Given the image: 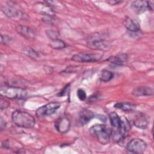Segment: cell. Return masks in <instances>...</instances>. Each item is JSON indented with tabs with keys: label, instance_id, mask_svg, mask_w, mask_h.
<instances>
[{
	"label": "cell",
	"instance_id": "6",
	"mask_svg": "<svg viewBox=\"0 0 154 154\" xmlns=\"http://www.w3.org/2000/svg\"><path fill=\"white\" fill-rule=\"evenodd\" d=\"M60 107L58 102H51L38 108L35 112L36 115L39 117L49 116L54 113Z\"/></svg>",
	"mask_w": 154,
	"mask_h": 154
},
{
	"label": "cell",
	"instance_id": "5",
	"mask_svg": "<svg viewBox=\"0 0 154 154\" xmlns=\"http://www.w3.org/2000/svg\"><path fill=\"white\" fill-rule=\"evenodd\" d=\"M146 147V142L142 139L134 138L127 144L126 149L130 152L140 154L145 151Z\"/></svg>",
	"mask_w": 154,
	"mask_h": 154
},
{
	"label": "cell",
	"instance_id": "8",
	"mask_svg": "<svg viewBox=\"0 0 154 154\" xmlns=\"http://www.w3.org/2000/svg\"><path fill=\"white\" fill-rule=\"evenodd\" d=\"M94 113L88 109H83L79 112L78 115L76 122L77 125L79 126H84L89 122L93 117Z\"/></svg>",
	"mask_w": 154,
	"mask_h": 154
},
{
	"label": "cell",
	"instance_id": "24",
	"mask_svg": "<svg viewBox=\"0 0 154 154\" xmlns=\"http://www.w3.org/2000/svg\"><path fill=\"white\" fill-rule=\"evenodd\" d=\"M8 105H9V103L7 100H5L4 103H3V99H2V98L1 99V109H3V108H5L8 107Z\"/></svg>",
	"mask_w": 154,
	"mask_h": 154
},
{
	"label": "cell",
	"instance_id": "2",
	"mask_svg": "<svg viewBox=\"0 0 154 154\" xmlns=\"http://www.w3.org/2000/svg\"><path fill=\"white\" fill-rule=\"evenodd\" d=\"M90 132L102 144L105 145L109 142L111 137V130L105 125H94L90 128Z\"/></svg>",
	"mask_w": 154,
	"mask_h": 154
},
{
	"label": "cell",
	"instance_id": "13",
	"mask_svg": "<svg viewBox=\"0 0 154 154\" xmlns=\"http://www.w3.org/2000/svg\"><path fill=\"white\" fill-rule=\"evenodd\" d=\"M124 26L129 31L131 32H137L140 29V23L135 19L126 17L123 20Z\"/></svg>",
	"mask_w": 154,
	"mask_h": 154
},
{
	"label": "cell",
	"instance_id": "15",
	"mask_svg": "<svg viewBox=\"0 0 154 154\" xmlns=\"http://www.w3.org/2000/svg\"><path fill=\"white\" fill-rule=\"evenodd\" d=\"M152 88L147 87H138L132 90V94L135 96H146L152 95Z\"/></svg>",
	"mask_w": 154,
	"mask_h": 154
},
{
	"label": "cell",
	"instance_id": "1",
	"mask_svg": "<svg viewBox=\"0 0 154 154\" xmlns=\"http://www.w3.org/2000/svg\"><path fill=\"white\" fill-rule=\"evenodd\" d=\"M11 119L13 123L18 127L31 128L35 123V119L28 112L22 110H16L12 113Z\"/></svg>",
	"mask_w": 154,
	"mask_h": 154
},
{
	"label": "cell",
	"instance_id": "3",
	"mask_svg": "<svg viewBox=\"0 0 154 154\" xmlns=\"http://www.w3.org/2000/svg\"><path fill=\"white\" fill-rule=\"evenodd\" d=\"M87 45L90 48L97 50H106L109 48L106 35L98 32L93 34L87 38Z\"/></svg>",
	"mask_w": 154,
	"mask_h": 154
},
{
	"label": "cell",
	"instance_id": "14",
	"mask_svg": "<svg viewBox=\"0 0 154 154\" xmlns=\"http://www.w3.org/2000/svg\"><path fill=\"white\" fill-rule=\"evenodd\" d=\"M131 8L137 14H141L144 12L147 8V1H135L131 4Z\"/></svg>",
	"mask_w": 154,
	"mask_h": 154
},
{
	"label": "cell",
	"instance_id": "17",
	"mask_svg": "<svg viewBox=\"0 0 154 154\" xmlns=\"http://www.w3.org/2000/svg\"><path fill=\"white\" fill-rule=\"evenodd\" d=\"M114 107L125 112L132 111L135 108V105L129 102H118L114 105Z\"/></svg>",
	"mask_w": 154,
	"mask_h": 154
},
{
	"label": "cell",
	"instance_id": "25",
	"mask_svg": "<svg viewBox=\"0 0 154 154\" xmlns=\"http://www.w3.org/2000/svg\"><path fill=\"white\" fill-rule=\"evenodd\" d=\"M68 88H69V84L67 85L66 86H65V87L60 91V93L58 94V96H63L65 94V93H66V92L68 90Z\"/></svg>",
	"mask_w": 154,
	"mask_h": 154
},
{
	"label": "cell",
	"instance_id": "10",
	"mask_svg": "<svg viewBox=\"0 0 154 154\" xmlns=\"http://www.w3.org/2000/svg\"><path fill=\"white\" fill-rule=\"evenodd\" d=\"M16 29L20 35L26 39L31 40L35 38V32L30 27L19 25L16 26Z\"/></svg>",
	"mask_w": 154,
	"mask_h": 154
},
{
	"label": "cell",
	"instance_id": "9",
	"mask_svg": "<svg viewBox=\"0 0 154 154\" xmlns=\"http://www.w3.org/2000/svg\"><path fill=\"white\" fill-rule=\"evenodd\" d=\"M133 122L137 128L142 129L147 128L149 125V120L147 117L144 114L141 112H138L134 116Z\"/></svg>",
	"mask_w": 154,
	"mask_h": 154
},
{
	"label": "cell",
	"instance_id": "19",
	"mask_svg": "<svg viewBox=\"0 0 154 154\" xmlns=\"http://www.w3.org/2000/svg\"><path fill=\"white\" fill-rule=\"evenodd\" d=\"M50 45L52 48L54 49H63L66 47L65 43L60 38H57L52 40Z\"/></svg>",
	"mask_w": 154,
	"mask_h": 154
},
{
	"label": "cell",
	"instance_id": "4",
	"mask_svg": "<svg viewBox=\"0 0 154 154\" xmlns=\"http://www.w3.org/2000/svg\"><path fill=\"white\" fill-rule=\"evenodd\" d=\"M0 94L1 96L14 99H21L26 97V91L22 88L14 86H3L1 87Z\"/></svg>",
	"mask_w": 154,
	"mask_h": 154
},
{
	"label": "cell",
	"instance_id": "26",
	"mask_svg": "<svg viewBox=\"0 0 154 154\" xmlns=\"http://www.w3.org/2000/svg\"><path fill=\"white\" fill-rule=\"evenodd\" d=\"M147 8L153 10V2L152 1H147Z\"/></svg>",
	"mask_w": 154,
	"mask_h": 154
},
{
	"label": "cell",
	"instance_id": "11",
	"mask_svg": "<svg viewBox=\"0 0 154 154\" xmlns=\"http://www.w3.org/2000/svg\"><path fill=\"white\" fill-rule=\"evenodd\" d=\"M56 129L61 133H66L69 131L70 127V122L66 117L59 118L55 123Z\"/></svg>",
	"mask_w": 154,
	"mask_h": 154
},
{
	"label": "cell",
	"instance_id": "28",
	"mask_svg": "<svg viewBox=\"0 0 154 154\" xmlns=\"http://www.w3.org/2000/svg\"><path fill=\"white\" fill-rule=\"evenodd\" d=\"M3 122H4V121H3L2 119L1 118V131H2L5 128V126H6L5 123L4 124Z\"/></svg>",
	"mask_w": 154,
	"mask_h": 154
},
{
	"label": "cell",
	"instance_id": "22",
	"mask_svg": "<svg viewBox=\"0 0 154 154\" xmlns=\"http://www.w3.org/2000/svg\"><path fill=\"white\" fill-rule=\"evenodd\" d=\"M25 54L32 58H35L37 57V53L30 48H28L25 50Z\"/></svg>",
	"mask_w": 154,
	"mask_h": 154
},
{
	"label": "cell",
	"instance_id": "20",
	"mask_svg": "<svg viewBox=\"0 0 154 154\" xmlns=\"http://www.w3.org/2000/svg\"><path fill=\"white\" fill-rule=\"evenodd\" d=\"M41 7H40V10L38 11L42 13L43 14H46L48 15L49 16H51L54 15V11L52 10L51 7L48 5V4H45L41 3Z\"/></svg>",
	"mask_w": 154,
	"mask_h": 154
},
{
	"label": "cell",
	"instance_id": "16",
	"mask_svg": "<svg viewBox=\"0 0 154 154\" xmlns=\"http://www.w3.org/2000/svg\"><path fill=\"white\" fill-rule=\"evenodd\" d=\"M107 61L114 66H122L126 62L127 55L126 54L117 55L116 56L109 57Z\"/></svg>",
	"mask_w": 154,
	"mask_h": 154
},
{
	"label": "cell",
	"instance_id": "27",
	"mask_svg": "<svg viewBox=\"0 0 154 154\" xmlns=\"http://www.w3.org/2000/svg\"><path fill=\"white\" fill-rule=\"evenodd\" d=\"M107 2H108L111 5H116L118 3H120L121 1H107Z\"/></svg>",
	"mask_w": 154,
	"mask_h": 154
},
{
	"label": "cell",
	"instance_id": "21",
	"mask_svg": "<svg viewBox=\"0 0 154 154\" xmlns=\"http://www.w3.org/2000/svg\"><path fill=\"white\" fill-rule=\"evenodd\" d=\"M46 34L51 40L58 38V33L55 31L48 30L46 31Z\"/></svg>",
	"mask_w": 154,
	"mask_h": 154
},
{
	"label": "cell",
	"instance_id": "7",
	"mask_svg": "<svg viewBox=\"0 0 154 154\" xmlns=\"http://www.w3.org/2000/svg\"><path fill=\"white\" fill-rule=\"evenodd\" d=\"M101 58L100 55L88 52H80L74 55L72 57V60L76 62H94L98 61Z\"/></svg>",
	"mask_w": 154,
	"mask_h": 154
},
{
	"label": "cell",
	"instance_id": "12",
	"mask_svg": "<svg viewBox=\"0 0 154 154\" xmlns=\"http://www.w3.org/2000/svg\"><path fill=\"white\" fill-rule=\"evenodd\" d=\"M2 11L8 17L11 18L21 17L23 16L22 13L16 7L12 5L10 2H9L7 5L4 6L2 8Z\"/></svg>",
	"mask_w": 154,
	"mask_h": 154
},
{
	"label": "cell",
	"instance_id": "23",
	"mask_svg": "<svg viewBox=\"0 0 154 154\" xmlns=\"http://www.w3.org/2000/svg\"><path fill=\"white\" fill-rule=\"evenodd\" d=\"M77 96L81 100H85L87 98V95L85 91L82 89H79L77 91Z\"/></svg>",
	"mask_w": 154,
	"mask_h": 154
},
{
	"label": "cell",
	"instance_id": "18",
	"mask_svg": "<svg viewBox=\"0 0 154 154\" xmlns=\"http://www.w3.org/2000/svg\"><path fill=\"white\" fill-rule=\"evenodd\" d=\"M112 77H113L112 73L106 69L102 70L99 76L100 79L103 82H108L110 81L112 78Z\"/></svg>",
	"mask_w": 154,
	"mask_h": 154
}]
</instances>
